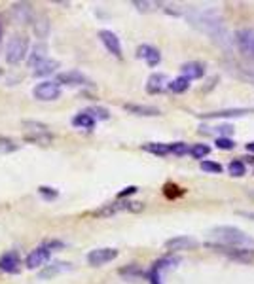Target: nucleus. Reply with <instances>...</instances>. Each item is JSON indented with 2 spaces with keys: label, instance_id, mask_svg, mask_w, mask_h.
<instances>
[{
  "label": "nucleus",
  "instance_id": "1",
  "mask_svg": "<svg viewBox=\"0 0 254 284\" xmlns=\"http://www.w3.org/2000/svg\"><path fill=\"white\" fill-rule=\"evenodd\" d=\"M209 233L212 239L218 241L217 245H222V247H254V239H250L245 231L233 226H218V228H212Z\"/></svg>",
  "mask_w": 254,
  "mask_h": 284
},
{
  "label": "nucleus",
  "instance_id": "2",
  "mask_svg": "<svg viewBox=\"0 0 254 284\" xmlns=\"http://www.w3.org/2000/svg\"><path fill=\"white\" fill-rule=\"evenodd\" d=\"M29 36L23 32H15L6 44V63L8 65H19L21 61H25L27 53H29Z\"/></svg>",
  "mask_w": 254,
  "mask_h": 284
},
{
  "label": "nucleus",
  "instance_id": "3",
  "mask_svg": "<svg viewBox=\"0 0 254 284\" xmlns=\"http://www.w3.org/2000/svg\"><path fill=\"white\" fill-rule=\"evenodd\" d=\"M144 210V203H139V201H125V199H118L114 203L103 205L99 210H95L93 216L97 218H110L114 214H120V212H141Z\"/></svg>",
  "mask_w": 254,
  "mask_h": 284
},
{
  "label": "nucleus",
  "instance_id": "4",
  "mask_svg": "<svg viewBox=\"0 0 254 284\" xmlns=\"http://www.w3.org/2000/svg\"><path fill=\"white\" fill-rule=\"evenodd\" d=\"M23 127L27 129L25 133V142H31V144H38V146H50L51 140H53V135L50 133V129L46 127L40 121H34V119H25L23 121Z\"/></svg>",
  "mask_w": 254,
  "mask_h": 284
},
{
  "label": "nucleus",
  "instance_id": "5",
  "mask_svg": "<svg viewBox=\"0 0 254 284\" xmlns=\"http://www.w3.org/2000/svg\"><path fill=\"white\" fill-rule=\"evenodd\" d=\"M32 97H34L36 100H42V103L57 100L59 97H61V86H59L57 82L44 80L34 86V89H32Z\"/></svg>",
  "mask_w": 254,
  "mask_h": 284
},
{
  "label": "nucleus",
  "instance_id": "6",
  "mask_svg": "<svg viewBox=\"0 0 254 284\" xmlns=\"http://www.w3.org/2000/svg\"><path fill=\"white\" fill-rule=\"evenodd\" d=\"M209 247L214 248L217 252L228 256L233 261H241V263H252L254 261V250L252 248H243V247H222V245H211Z\"/></svg>",
  "mask_w": 254,
  "mask_h": 284
},
{
  "label": "nucleus",
  "instance_id": "7",
  "mask_svg": "<svg viewBox=\"0 0 254 284\" xmlns=\"http://www.w3.org/2000/svg\"><path fill=\"white\" fill-rule=\"evenodd\" d=\"M57 84L70 86V87L93 86V84H91V80H89V78H87L84 72H80V70H67V72H59V74H57Z\"/></svg>",
  "mask_w": 254,
  "mask_h": 284
},
{
  "label": "nucleus",
  "instance_id": "8",
  "mask_svg": "<svg viewBox=\"0 0 254 284\" xmlns=\"http://www.w3.org/2000/svg\"><path fill=\"white\" fill-rule=\"evenodd\" d=\"M21 256L17 250H8L0 256V271L6 275H17L21 271Z\"/></svg>",
  "mask_w": 254,
  "mask_h": 284
},
{
  "label": "nucleus",
  "instance_id": "9",
  "mask_svg": "<svg viewBox=\"0 0 254 284\" xmlns=\"http://www.w3.org/2000/svg\"><path fill=\"white\" fill-rule=\"evenodd\" d=\"M236 44L243 55L254 59V29H239L236 32Z\"/></svg>",
  "mask_w": 254,
  "mask_h": 284
},
{
  "label": "nucleus",
  "instance_id": "10",
  "mask_svg": "<svg viewBox=\"0 0 254 284\" xmlns=\"http://www.w3.org/2000/svg\"><path fill=\"white\" fill-rule=\"evenodd\" d=\"M118 258V250L116 248H95L87 254V263L93 267H101Z\"/></svg>",
  "mask_w": 254,
  "mask_h": 284
},
{
  "label": "nucleus",
  "instance_id": "11",
  "mask_svg": "<svg viewBox=\"0 0 254 284\" xmlns=\"http://www.w3.org/2000/svg\"><path fill=\"white\" fill-rule=\"evenodd\" d=\"M72 271V263L70 261H51V263H46V266L38 271V278L40 280H50V278L61 275V273H68Z\"/></svg>",
  "mask_w": 254,
  "mask_h": 284
},
{
  "label": "nucleus",
  "instance_id": "12",
  "mask_svg": "<svg viewBox=\"0 0 254 284\" xmlns=\"http://www.w3.org/2000/svg\"><path fill=\"white\" fill-rule=\"evenodd\" d=\"M199 247V241L193 239V237H188V235H179V237H173L165 242V248L171 250V252H184V250H193V248Z\"/></svg>",
  "mask_w": 254,
  "mask_h": 284
},
{
  "label": "nucleus",
  "instance_id": "13",
  "mask_svg": "<svg viewBox=\"0 0 254 284\" xmlns=\"http://www.w3.org/2000/svg\"><path fill=\"white\" fill-rule=\"evenodd\" d=\"M50 258H51V252L48 248L38 247L34 250H31V254L25 258V267L27 269H40V267H44L50 261Z\"/></svg>",
  "mask_w": 254,
  "mask_h": 284
},
{
  "label": "nucleus",
  "instance_id": "14",
  "mask_svg": "<svg viewBox=\"0 0 254 284\" xmlns=\"http://www.w3.org/2000/svg\"><path fill=\"white\" fill-rule=\"evenodd\" d=\"M99 40L103 42V46L106 48L108 53L122 59V44H120V38L116 36V32L103 29V31H99Z\"/></svg>",
  "mask_w": 254,
  "mask_h": 284
},
{
  "label": "nucleus",
  "instance_id": "15",
  "mask_svg": "<svg viewBox=\"0 0 254 284\" xmlns=\"http://www.w3.org/2000/svg\"><path fill=\"white\" fill-rule=\"evenodd\" d=\"M12 15L21 25H31L32 19H34L32 6L27 4V2H15V4H12Z\"/></svg>",
  "mask_w": 254,
  "mask_h": 284
},
{
  "label": "nucleus",
  "instance_id": "16",
  "mask_svg": "<svg viewBox=\"0 0 254 284\" xmlns=\"http://www.w3.org/2000/svg\"><path fill=\"white\" fill-rule=\"evenodd\" d=\"M136 57L139 59H144L148 67H158L161 61V53L158 48L154 46H150V44H143V46H139V50H136Z\"/></svg>",
  "mask_w": 254,
  "mask_h": 284
},
{
  "label": "nucleus",
  "instance_id": "17",
  "mask_svg": "<svg viewBox=\"0 0 254 284\" xmlns=\"http://www.w3.org/2000/svg\"><path fill=\"white\" fill-rule=\"evenodd\" d=\"M50 29L51 25L48 15H44V13L34 15V19H32V32H34V36L44 40V38H48V34H50Z\"/></svg>",
  "mask_w": 254,
  "mask_h": 284
},
{
  "label": "nucleus",
  "instance_id": "18",
  "mask_svg": "<svg viewBox=\"0 0 254 284\" xmlns=\"http://www.w3.org/2000/svg\"><path fill=\"white\" fill-rule=\"evenodd\" d=\"M205 74V67L201 63L198 61H190V63H184L182 67H180V76H184L186 80H199L201 76Z\"/></svg>",
  "mask_w": 254,
  "mask_h": 284
},
{
  "label": "nucleus",
  "instance_id": "19",
  "mask_svg": "<svg viewBox=\"0 0 254 284\" xmlns=\"http://www.w3.org/2000/svg\"><path fill=\"white\" fill-rule=\"evenodd\" d=\"M167 76L161 74V72H155V74H152L146 80V91L150 93V95H158V93L165 91L167 89Z\"/></svg>",
  "mask_w": 254,
  "mask_h": 284
},
{
  "label": "nucleus",
  "instance_id": "20",
  "mask_svg": "<svg viewBox=\"0 0 254 284\" xmlns=\"http://www.w3.org/2000/svg\"><path fill=\"white\" fill-rule=\"evenodd\" d=\"M32 68H34V70H32V76H36V78H46V76L57 72V68H59V61L48 57V59L40 61L38 65H34Z\"/></svg>",
  "mask_w": 254,
  "mask_h": 284
},
{
  "label": "nucleus",
  "instance_id": "21",
  "mask_svg": "<svg viewBox=\"0 0 254 284\" xmlns=\"http://www.w3.org/2000/svg\"><path fill=\"white\" fill-rule=\"evenodd\" d=\"M124 108L135 116H144V117H154V116H160L161 110L155 108V106H150V105H124Z\"/></svg>",
  "mask_w": 254,
  "mask_h": 284
},
{
  "label": "nucleus",
  "instance_id": "22",
  "mask_svg": "<svg viewBox=\"0 0 254 284\" xmlns=\"http://www.w3.org/2000/svg\"><path fill=\"white\" fill-rule=\"evenodd\" d=\"M252 110L248 108H229V110H220V112H209V114H201L203 119H214V117H241L250 114Z\"/></svg>",
  "mask_w": 254,
  "mask_h": 284
},
{
  "label": "nucleus",
  "instance_id": "23",
  "mask_svg": "<svg viewBox=\"0 0 254 284\" xmlns=\"http://www.w3.org/2000/svg\"><path fill=\"white\" fill-rule=\"evenodd\" d=\"M44 59H48V46L42 42L34 44L31 48V53H29V59H27V63H29V67H34V65H38L40 61H44Z\"/></svg>",
  "mask_w": 254,
  "mask_h": 284
},
{
  "label": "nucleus",
  "instance_id": "24",
  "mask_svg": "<svg viewBox=\"0 0 254 284\" xmlns=\"http://www.w3.org/2000/svg\"><path fill=\"white\" fill-rule=\"evenodd\" d=\"M177 263H179V258H169V256H167V258L158 259L154 266H152V269H150V271L155 273V275H160V277H163V273L169 271V269H171V267H174Z\"/></svg>",
  "mask_w": 254,
  "mask_h": 284
},
{
  "label": "nucleus",
  "instance_id": "25",
  "mask_svg": "<svg viewBox=\"0 0 254 284\" xmlns=\"http://www.w3.org/2000/svg\"><path fill=\"white\" fill-rule=\"evenodd\" d=\"M72 125H74L76 129H86V131H91L95 127V119L89 114L86 112H80V114H76L72 117Z\"/></svg>",
  "mask_w": 254,
  "mask_h": 284
},
{
  "label": "nucleus",
  "instance_id": "26",
  "mask_svg": "<svg viewBox=\"0 0 254 284\" xmlns=\"http://www.w3.org/2000/svg\"><path fill=\"white\" fill-rule=\"evenodd\" d=\"M143 150L148 154L158 155V157H163V155L169 154V144H165V142H148V144H143Z\"/></svg>",
  "mask_w": 254,
  "mask_h": 284
},
{
  "label": "nucleus",
  "instance_id": "27",
  "mask_svg": "<svg viewBox=\"0 0 254 284\" xmlns=\"http://www.w3.org/2000/svg\"><path fill=\"white\" fill-rule=\"evenodd\" d=\"M188 87H190V80H186L184 76H179V78H174L167 84V89L173 93H184L188 91Z\"/></svg>",
  "mask_w": 254,
  "mask_h": 284
},
{
  "label": "nucleus",
  "instance_id": "28",
  "mask_svg": "<svg viewBox=\"0 0 254 284\" xmlns=\"http://www.w3.org/2000/svg\"><path fill=\"white\" fill-rule=\"evenodd\" d=\"M188 154L192 155L193 159L203 161L207 155L211 154V146H209V144H193V146H190V152H188Z\"/></svg>",
  "mask_w": 254,
  "mask_h": 284
},
{
  "label": "nucleus",
  "instance_id": "29",
  "mask_svg": "<svg viewBox=\"0 0 254 284\" xmlns=\"http://www.w3.org/2000/svg\"><path fill=\"white\" fill-rule=\"evenodd\" d=\"M86 114H89V116L93 117L95 121H105V119H108L110 117V112L106 110V108H103V106H89L87 110H84Z\"/></svg>",
  "mask_w": 254,
  "mask_h": 284
},
{
  "label": "nucleus",
  "instance_id": "30",
  "mask_svg": "<svg viewBox=\"0 0 254 284\" xmlns=\"http://www.w3.org/2000/svg\"><path fill=\"white\" fill-rule=\"evenodd\" d=\"M228 173L231 174V176H236V178H241V176L247 174V167H245V163H243L241 159H233L228 165Z\"/></svg>",
  "mask_w": 254,
  "mask_h": 284
},
{
  "label": "nucleus",
  "instance_id": "31",
  "mask_svg": "<svg viewBox=\"0 0 254 284\" xmlns=\"http://www.w3.org/2000/svg\"><path fill=\"white\" fill-rule=\"evenodd\" d=\"M199 167H201V171H205V173H211V174H220V173H222V165H220V163H217V161L203 159L201 163H199Z\"/></svg>",
  "mask_w": 254,
  "mask_h": 284
},
{
  "label": "nucleus",
  "instance_id": "32",
  "mask_svg": "<svg viewBox=\"0 0 254 284\" xmlns=\"http://www.w3.org/2000/svg\"><path fill=\"white\" fill-rule=\"evenodd\" d=\"M19 146L12 138L8 136H0V154H12V152H17Z\"/></svg>",
  "mask_w": 254,
  "mask_h": 284
},
{
  "label": "nucleus",
  "instance_id": "33",
  "mask_svg": "<svg viewBox=\"0 0 254 284\" xmlns=\"http://www.w3.org/2000/svg\"><path fill=\"white\" fill-rule=\"evenodd\" d=\"M38 195L46 201H55L59 197V192H57L55 188H51V186H40L38 188Z\"/></svg>",
  "mask_w": 254,
  "mask_h": 284
},
{
  "label": "nucleus",
  "instance_id": "34",
  "mask_svg": "<svg viewBox=\"0 0 254 284\" xmlns=\"http://www.w3.org/2000/svg\"><path fill=\"white\" fill-rule=\"evenodd\" d=\"M188 152H190V146H188L186 142H173V144H169V154L186 155Z\"/></svg>",
  "mask_w": 254,
  "mask_h": 284
},
{
  "label": "nucleus",
  "instance_id": "35",
  "mask_svg": "<svg viewBox=\"0 0 254 284\" xmlns=\"http://www.w3.org/2000/svg\"><path fill=\"white\" fill-rule=\"evenodd\" d=\"M120 275H124L125 278H129V280H133V278H139L143 273H141V269L136 266H127L124 267V269H120Z\"/></svg>",
  "mask_w": 254,
  "mask_h": 284
},
{
  "label": "nucleus",
  "instance_id": "36",
  "mask_svg": "<svg viewBox=\"0 0 254 284\" xmlns=\"http://www.w3.org/2000/svg\"><path fill=\"white\" fill-rule=\"evenodd\" d=\"M214 144H217L218 150H233L236 148V142L231 140L229 136H218Z\"/></svg>",
  "mask_w": 254,
  "mask_h": 284
},
{
  "label": "nucleus",
  "instance_id": "37",
  "mask_svg": "<svg viewBox=\"0 0 254 284\" xmlns=\"http://www.w3.org/2000/svg\"><path fill=\"white\" fill-rule=\"evenodd\" d=\"M133 6H135L136 10H141V12H150V10H154V8L160 6V4H155V2H139V0H135Z\"/></svg>",
  "mask_w": 254,
  "mask_h": 284
},
{
  "label": "nucleus",
  "instance_id": "38",
  "mask_svg": "<svg viewBox=\"0 0 254 284\" xmlns=\"http://www.w3.org/2000/svg\"><path fill=\"white\" fill-rule=\"evenodd\" d=\"M42 247L44 248H48V250H55V248H63L65 247V242L63 241H55V239H48V241H44L42 242Z\"/></svg>",
  "mask_w": 254,
  "mask_h": 284
},
{
  "label": "nucleus",
  "instance_id": "39",
  "mask_svg": "<svg viewBox=\"0 0 254 284\" xmlns=\"http://www.w3.org/2000/svg\"><path fill=\"white\" fill-rule=\"evenodd\" d=\"M139 192V188L136 186H129V188H125L124 192H120L118 193V199H125V197H129V195H133V193Z\"/></svg>",
  "mask_w": 254,
  "mask_h": 284
},
{
  "label": "nucleus",
  "instance_id": "40",
  "mask_svg": "<svg viewBox=\"0 0 254 284\" xmlns=\"http://www.w3.org/2000/svg\"><path fill=\"white\" fill-rule=\"evenodd\" d=\"M217 129H218V133H220V135H222V136H226V135H231V133H233V127H231V125H228V124L218 125Z\"/></svg>",
  "mask_w": 254,
  "mask_h": 284
},
{
  "label": "nucleus",
  "instance_id": "41",
  "mask_svg": "<svg viewBox=\"0 0 254 284\" xmlns=\"http://www.w3.org/2000/svg\"><path fill=\"white\" fill-rule=\"evenodd\" d=\"M247 152H252V154H254V140L247 144Z\"/></svg>",
  "mask_w": 254,
  "mask_h": 284
},
{
  "label": "nucleus",
  "instance_id": "42",
  "mask_svg": "<svg viewBox=\"0 0 254 284\" xmlns=\"http://www.w3.org/2000/svg\"><path fill=\"white\" fill-rule=\"evenodd\" d=\"M239 214H241V216H247V218H254L252 212H239Z\"/></svg>",
  "mask_w": 254,
  "mask_h": 284
},
{
  "label": "nucleus",
  "instance_id": "43",
  "mask_svg": "<svg viewBox=\"0 0 254 284\" xmlns=\"http://www.w3.org/2000/svg\"><path fill=\"white\" fill-rule=\"evenodd\" d=\"M0 38H2V23H0Z\"/></svg>",
  "mask_w": 254,
  "mask_h": 284
},
{
  "label": "nucleus",
  "instance_id": "44",
  "mask_svg": "<svg viewBox=\"0 0 254 284\" xmlns=\"http://www.w3.org/2000/svg\"><path fill=\"white\" fill-rule=\"evenodd\" d=\"M250 197H254V192H250Z\"/></svg>",
  "mask_w": 254,
  "mask_h": 284
},
{
  "label": "nucleus",
  "instance_id": "45",
  "mask_svg": "<svg viewBox=\"0 0 254 284\" xmlns=\"http://www.w3.org/2000/svg\"><path fill=\"white\" fill-rule=\"evenodd\" d=\"M0 76H2V68H0Z\"/></svg>",
  "mask_w": 254,
  "mask_h": 284
}]
</instances>
